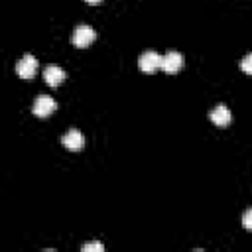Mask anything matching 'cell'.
Returning <instances> with one entry per match:
<instances>
[{"instance_id":"30bf717a","label":"cell","mask_w":252,"mask_h":252,"mask_svg":"<svg viewBox=\"0 0 252 252\" xmlns=\"http://www.w3.org/2000/svg\"><path fill=\"white\" fill-rule=\"evenodd\" d=\"M240 69L244 71V73H248V75H252V53H248L242 61H240Z\"/></svg>"},{"instance_id":"277c9868","label":"cell","mask_w":252,"mask_h":252,"mask_svg":"<svg viewBox=\"0 0 252 252\" xmlns=\"http://www.w3.org/2000/svg\"><path fill=\"white\" fill-rule=\"evenodd\" d=\"M16 73L22 77V79H32L35 73H37V59L33 55H24L18 63H16Z\"/></svg>"},{"instance_id":"5b68a950","label":"cell","mask_w":252,"mask_h":252,"mask_svg":"<svg viewBox=\"0 0 252 252\" xmlns=\"http://www.w3.org/2000/svg\"><path fill=\"white\" fill-rule=\"evenodd\" d=\"M183 67V55L179 51H167L161 55V69L165 73H177Z\"/></svg>"},{"instance_id":"8992f818","label":"cell","mask_w":252,"mask_h":252,"mask_svg":"<svg viewBox=\"0 0 252 252\" xmlns=\"http://www.w3.org/2000/svg\"><path fill=\"white\" fill-rule=\"evenodd\" d=\"M209 118H211V122H213L215 126H219V128H224V126H228V124H230V120H232V116H230V110H228L224 104H219V106H215V108L209 112Z\"/></svg>"},{"instance_id":"7c38bea8","label":"cell","mask_w":252,"mask_h":252,"mask_svg":"<svg viewBox=\"0 0 252 252\" xmlns=\"http://www.w3.org/2000/svg\"><path fill=\"white\" fill-rule=\"evenodd\" d=\"M85 2H87V4H100L102 0H85Z\"/></svg>"},{"instance_id":"52a82bcc","label":"cell","mask_w":252,"mask_h":252,"mask_svg":"<svg viewBox=\"0 0 252 252\" xmlns=\"http://www.w3.org/2000/svg\"><path fill=\"white\" fill-rule=\"evenodd\" d=\"M61 142H63V146H65L67 150H71V152H77V150H81V148L85 146V138H83V134H81L77 128H71V130L61 138Z\"/></svg>"},{"instance_id":"6da1fadb","label":"cell","mask_w":252,"mask_h":252,"mask_svg":"<svg viewBox=\"0 0 252 252\" xmlns=\"http://www.w3.org/2000/svg\"><path fill=\"white\" fill-rule=\"evenodd\" d=\"M94 37H96V32H94L91 26L83 24V26H77V28H75L71 41H73L75 47H81V49H83V47H89V45L94 41Z\"/></svg>"},{"instance_id":"8fae6325","label":"cell","mask_w":252,"mask_h":252,"mask_svg":"<svg viewBox=\"0 0 252 252\" xmlns=\"http://www.w3.org/2000/svg\"><path fill=\"white\" fill-rule=\"evenodd\" d=\"M242 226L252 230V209H248L244 215H242Z\"/></svg>"},{"instance_id":"ba28073f","label":"cell","mask_w":252,"mask_h":252,"mask_svg":"<svg viewBox=\"0 0 252 252\" xmlns=\"http://www.w3.org/2000/svg\"><path fill=\"white\" fill-rule=\"evenodd\" d=\"M43 81L49 85V87H57L65 81V71L61 67H55V65H49L45 71H43Z\"/></svg>"},{"instance_id":"7a4b0ae2","label":"cell","mask_w":252,"mask_h":252,"mask_svg":"<svg viewBox=\"0 0 252 252\" xmlns=\"http://www.w3.org/2000/svg\"><path fill=\"white\" fill-rule=\"evenodd\" d=\"M138 67L144 73H154L156 69H161V55L156 51H146L138 57Z\"/></svg>"},{"instance_id":"9c48e42d","label":"cell","mask_w":252,"mask_h":252,"mask_svg":"<svg viewBox=\"0 0 252 252\" xmlns=\"http://www.w3.org/2000/svg\"><path fill=\"white\" fill-rule=\"evenodd\" d=\"M81 250H83V252H102L104 246H102L100 242H87V244H83Z\"/></svg>"},{"instance_id":"3957f363","label":"cell","mask_w":252,"mask_h":252,"mask_svg":"<svg viewBox=\"0 0 252 252\" xmlns=\"http://www.w3.org/2000/svg\"><path fill=\"white\" fill-rule=\"evenodd\" d=\"M55 108H57V102H55L51 96H47V94H39V96L35 98V102H33L32 112H33L35 116H39V118H45V116L53 114Z\"/></svg>"}]
</instances>
